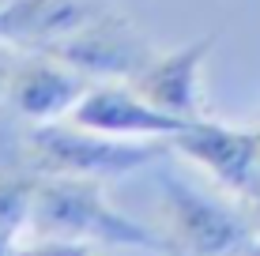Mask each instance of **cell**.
I'll list each match as a JSON object with an SVG mask.
<instances>
[{
    "instance_id": "1",
    "label": "cell",
    "mask_w": 260,
    "mask_h": 256,
    "mask_svg": "<svg viewBox=\"0 0 260 256\" xmlns=\"http://www.w3.org/2000/svg\"><path fill=\"white\" fill-rule=\"evenodd\" d=\"M170 151H174L170 139H117L79 128L64 117V121H46V125H23V132L15 136L12 166H4V170H19L30 177L113 181L147 170Z\"/></svg>"
},
{
    "instance_id": "2",
    "label": "cell",
    "mask_w": 260,
    "mask_h": 256,
    "mask_svg": "<svg viewBox=\"0 0 260 256\" xmlns=\"http://www.w3.org/2000/svg\"><path fill=\"white\" fill-rule=\"evenodd\" d=\"M30 237L68 245H117V249H151L170 256L162 230L136 223L110 204L106 181L94 177H34Z\"/></svg>"
},
{
    "instance_id": "3",
    "label": "cell",
    "mask_w": 260,
    "mask_h": 256,
    "mask_svg": "<svg viewBox=\"0 0 260 256\" xmlns=\"http://www.w3.org/2000/svg\"><path fill=\"white\" fill-rule=\"evenodd\" d=\"M158 215L170 256H230L256 237L241 200L226 204L181 177H162Z\"/></svg>"
},
{
    "instance_id": "4",
    "label": "cell",
    "mask_w": 260,
    "mask_h": 256,
    "mask_svg": "<svg viewBox=\"0 0 260 256\" xmlns=\"http://www.w3.org/2000/svg\"><path fill=\"white\" fill-rule=\"evenodd\" d=\"M87 91L91 79L60 57L46 49H15L0 105L23 125H46V121H64Z\"/></svg>"
},
{
    "instance_id": "5",
    "label": "cell",
    "mask_w": 260,
    "mask_h": 256,
    "mask_svg": "<svg viewBox=\"0 0 260 256\" xmlns=\"http://www.w3.org/2000/svg\"><path fill=\"white\" fill-rule=\"evenodd\" d=\"M46 53L60 57L76 72H83L91 83H110V79L128 83L155 57V46L128 15L110 4L94 23H87L79 34H72L68 42H60V46H53Z\"/></svg>"
},
{
    "instance_id": "6",
    "label": "cell",
    "mask_w": 260,
    "mask_h": 256,
    "mask_svg": "<svg viewBox=\"0 0 260 256\" xmlns=\"http://www.w3.org/2000/svg\"><path fill=\"white\" fill-rule=\"evenodd\" d=\"M72 125L102 132L117 139H174L189 121H177L170 113L155 109L132 83L110 79V83H91V91L76 102L68 113Z\"/></svg>"
},
{
    "instance_id": "7",
    "label": "cell",
    "mask_w": 260,
    "mask_h": 256,
    "mask_svg": "<svg viewBox=\"0 0 260 256\" xmlns=\"http://www.w3.org/2000/svg\"><path fill=\"white\" fill-rule=\"evenodd\" d=\"M219 34H204V38H192L177 49H166L147 60L136 76L128 79L132 87L147 98L155 109L170 113L177 121H200L208 117L204 113V91H200V72H204V60L215 49Z\"/></svg>"
},
{
    "instance_id": "8",
    "label": "cell",
    "mask_w": 260,
    "mask_h": 256,
    "mask_svg": "<svg viewBox=\"0 0 260 256\" xmlns=\"http://www.w3.org/2000/svg\"><path fill=\"white\" fill-rule=\"evenodd\" d=\"M170 147L177 155H185L189 162H196L204 173H211V181L222 185L226 192H234V196H241L260 173L253 128H230L222 121L200 117L177 132L170 139Z\"/></svg>"
},
{
    "instance_id": "9",
    "label": "cell",
    "mask_w": 260,
    "mask_h": 256,
    "mask_svg": "<svg viewBox=\"0 0 260 256\" xmlns=\"http://www.w3.org/2000/svg\"><path fill=\"white\" fill-rule=\"evenodd\" d=\"M110 8V0H8L4 42L15 49H53L79 34Z\"/></svg>"
},
{
    "instance_id": "10",
    "label": "cell",
    "mask_w": 260,
    "mask_h": 256,
    "mask_svg": "<svg viewBox=\"0 0 260 256\" xmlns=\"http://www.w3.org/2000/svg\"><path fill=\"white\" fill-rule=\"evenodd\" d=\"M34 177L19 170H0V256H19L23 234L30 237Z\"/></svg>"
},
{
    "instance_id": "11",
    "label": "cell",
    "mask_w": 260,
    "mask_h": 256,
    "mask_svg": "<svg viewBox=\"0 0 260 256\" xmlns=\"http://www.w3.org/2000/svg\"><path fill=\"white\" fill-rule=\"evenodd\" d=\"M19 256H91L87 245H68V241H30Z\"/></svg>"
},
{
    "instance_id": "12",
    "label": "cell",
    "mask_w": 260,
    "mask_h": 256,
    "mask_svg": "<svg viewBox=\"0 0 260 256\" xmlns=\"http://www.w3.org/2000/svg\"><path fill=\"white\" fill-rule=\"evenodd\" d=\"M241 207H245V215H249V223H253V230H256V237H260V173H256V181L249 185L245 192H241Z\"/></svg>"
},
{
    "instance_id": "13",
    "label": "cell",
    "mask_w": 260,
    "mask_h": 256,
    "mask_svg": "<svg viewBox=\"0 0 260 256\" xmlns=\"http://www.w3.org/2000/svg\"><path fill=\"white\" fill-rule=\"evenodd\" d=\"M12 57H15V46L0 42V94H4V76H8V64H12Z\"/></svg>"
},
{
    "instance_id": "14",
    "label": "cell",
    "mask_w": 260,
    "mask_h": 256,
    "mask_svg": "<svg viewBox=\"0 0 260 256\" xmlns=\"http://www.w3.org/2000/svg\"><path fill=\"white\" fill-rule=\"evenodd\" d=\"M230 256H260V237H253L249 245H241L238 252H230Z\"/></svg>"
},
{
    "instance_id": "15",
    "label": "cell",
    "mask_w": 260,
    "mask_h": 256,
    "mask_svg": "<svg viewBox=\"0 0 260 256\" xmlns=\"http://www.w3.org/2000/svg\"><path fill=\"white\" fill-rule=\"evenodd\" d=\"M0 42H4V12H0Z\"/></svg>"
},
{
    "instance_id": "16",
    "label": "cell",
    "mask_w": 260,
    "mask_h": 256,
    "mask_svg": "<svg viewBox=\"0 0 260 256\" xmlns=\"http://www.w3.org/2000/svg\"><path fill=\"white\" fill-rule=\"evenodd\" d=\"M253 136H256V155H260V128H253Z\"/></svg>"
}]
</instances>
